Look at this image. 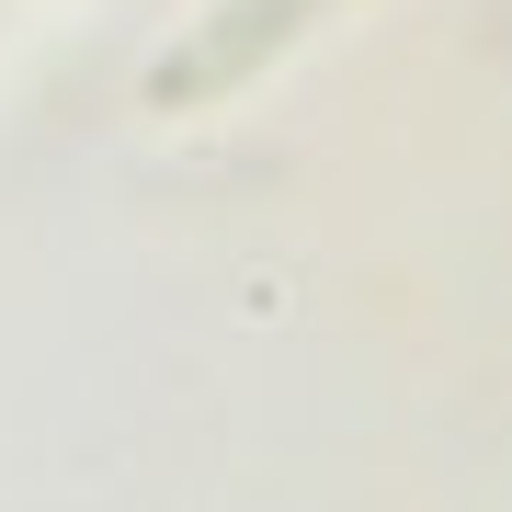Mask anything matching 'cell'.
<instances>
[{"label":"cell","instance_id":"cell-1","mask_svg":"<svg viewBox=\"0 0 512 512\" xmlns=\"http://www.w3.org/2000/svg\"><path fill=\"white\" fill-rule=\"evenodd\" d=\"M319 12H342V0H217V12H194V35H171L160 57H148V114L228 103L239 80H251L274 46H296Z\"/></svg>","mask_w":512,"mask_h":512}]
</instances>
